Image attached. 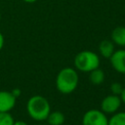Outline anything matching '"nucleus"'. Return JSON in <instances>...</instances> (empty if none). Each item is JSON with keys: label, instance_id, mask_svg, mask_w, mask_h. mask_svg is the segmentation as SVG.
<instances>
[{"label": "nucleus", "instance_id": "nucleus-15", "mask_svg": "<svg viewBox=\"0 0 125 125\" xmlns=\"http://www.w3.org/2000/svg\"><path fill=\"white\" fill-rule=\"evenodd\" d=\"M11 92H12V94H13L16 98L20 97V96H21V90H20V89H18V88H15V89H14V90H12Z\"/></svg>", "mask_w": 125, "mask_h": 125}, {"label": "nucleus", "instance_id": "nucleus-12", "mask_svg": "<svg viewBox=\"0 0 125 125\" xmlns=\"http://www.w3.org/2000/svg\"><path fill=\"white\" fill-rule=\"evenodd\" d=\"M108 125H125V111H117L108 118Z\"/></svg>", "mask_w": 125, "mask_h": 125}, {"label": "nucleus", "instance_id": "nucleus-6", "mask_svg": "<svg viewBox=\"0 0 125 125\" xmlns=\"http://www.w3.org/2000/svg\"><path fill=\"white\" fill-rule=\"evenodd\" d=\"M108 60L116 72L125 74V49L115 50Z\"/></svg>", "mask_w": 125, "mask_h": 125}, {"label": "nucleus", "instance_id": "nucleus-21", "mask_svg": "<svg viewBox=\"0 0 125 125\" xmlns=\"http://www.w3.org/2000/svg\"><path fill=\"white\" fill-rule=\"evenodd\" d=\"M0 21H1V14H0Z\"/></svg>", "mask_w": 125, "mask_h": 125}, {"label": "nucleus", "instance_id": "nucleus-9", "mask_svg": "<svg viewBox=\"0 0 125 125\" xmlns=\"http://www.w3.org/2000/svg\"><path fill=\"white\" fill-rule=\"evenodd\" d=\"M114 51V43L110 39H104L101 41L99 45V53L103 58L109 59Z\"/></svg>", "mask_w": 125, "mask_h": 125}, {"label": "nucleus", "instance_id": "nucleus-3", "mask_svg": "<svg viewBox=\"0 0 125 125\" xmlns=\"http://www.w3.org/2000/svg\"><path fill=\"white\" fill-rule=\"evenodd\" d=\"M74 66L75 69L82 72H90L95 68L100 66L101 61L97 53L89 50H84L79 52L74 58Z\"/></svg>", "mask_w": 125, "mask_h": 125}, {"label": "nucleus", "instance_id": "nucleus-14", "mask_svg": "<svg viewBox=\"0 0 125 125\" xmlns=\"http://www.w3.org/2000/svg\"><path fill=\"white\" fill-rule=\"evenodd\" d=\"M109 89H110L111 94L120 96V94H121V92H122V90H123V86H122L119 82H113V83L110 84Z\"/></svg>", "mask_w": 125, "mask_h": 125}, {"label": "nucleus", "instance_id": "nucleus-2", "mask_svg": "<svg viewBox=\"0 0 125 125\" xmlns=\"http://www.w3.org/2000/svg\"><path fill=\"white\" fill-rule=\"evenodd\" d=\"M26 111L31 119L41 122L47 119L51 112V105L45 97L34 95L31 96L26 103Z\"/></svg>", "mask_w": 125, "mask_h": 125}, {"label": "nucleus", "instance_id": "nucleus-16", "mask_svg": "<svg viewBox=\"0 0 125 125\" xmlns=\"http://www.w3.org/2000/svg\"><path fill=\"white\" fill-rule=\"evenodd\" d=\"M4 43H5V39H4V36H3L2 32L0 31V51L3 49V47H4Z\"/></svg>", "mask_w": 125, "mask_h": 125}, {"label": "nucleus", "instance_id": "nucleus-18", "mask_svg": "<svg viewBox=\"0 0 125 125\" xmlns=\"http://www.w3.org/2000/svg\"><path fill=\"white\" fill-rule=\"evenodd\" d=\"M14 125H28L26 122L22 121V120H15Z\"/></svg>", "mask_w": 125, "mask_h": 125}, {"label": "nucleus", "instance_id": "nucleus-5", "mask_svg": "<svg viewBox=\"0 0 125 125\" xmlns=\"http://www.w3.org/2000/svg\"><path fill=\"white\" fill-rule=\"evenodd\" d=\"M121 104H122V102H121L120 96L110 94V95H107L106 97H104L102 100V102H101V110L104 113H105L106 115L107 114L111 115V114L118 111V109L121 106Z\"/></svg>", "mask_w": 125, "mask_h": 125}, {"label": "nucleus", "instance_id": "nucleus-8", "mask_svg": "<svg viewBox=\"0 0 125 125\" xmlns=\"http://www.w3.org/2000/svg\"><path fill=\"white\" fill-rule=\"evenodd\" d=\"M110 40L119 47H125V26H116L110 34Z\"/></svg>", "mask_w": 125, "mask_h": 125}, {"label": "nucleus", "instance_id": "nucleus-20", "mask_svg": "<svg viewBox=\"0 0 125 125\" xmlns=\"http://www.w3.org/2000/svg\"><path fill=\"white\" fill-rule=\"evenodd\" d=\"M36 125H45V124H41V123H40V124H36Z\"/></svg>", "mask_w": 125, "mask_h": 125}, {"label": "nucleus", "instance_id": "nucleus-13", "mask_svg": "<svg viewBox=\"0 0 125 125\" xmlns=\"http://www.w3.org/2000/svg\"><path fill=\"white\" fill-rule=\"evenodd\" d=\"M15 119L10 112H0V125H14Z\"/></svg>", "mask_w": 125, "mask_h": 125}, {"label": "nucleus", "instance_id": "nucleus-17", "mask_svg": "<svg viewBox=\"0 0 125 125\" xmlns=\"http://www.w3.org/2000/svg\"><path fill=\"white\" fill-rule=\"evenodd\" d=\"M120 99H121L122 104H125V86L123 87V90H122V92H121V94H120Z\"/></svg>", "mask_w": 125, "mask_h": 125}, {"label": "nucleus", "instance_id": "nucleus-19", "mask_svg": "<svg viewBox=\"0 0 125 125\" xmlns=\"http://www.w3.org/2000/svg\"><path fill=\"white\" fill-rule=\"evenodd\" d=\"M22 1L25 3H28V4H32V3H35L37 0H22Z\"/></svg>", "mask_w": 125, "mask_h": 125}, {"label": "nucleus", "instance_id": "nucleus-4", "mask_svg": "<svg viewBox=\"0 0 125 125\" xmlns=\"http://www.w3.org/2000/svg\"><path fill=\"white\" fill-rule=\"evenodd\" d=\"M82 125H108V118L101 109L92 108L84 113Z\"/></svg>", "mask_w": 125, "mask_h": 125}, {"label": "nucleus", "instance_id": "nucleus-10", "mask_svg": "<svg viewBox=\"0 0 125 125\" xmlns=\"http://www.w3.org/2000/svg\"><path fill=\"white\" fill-rule=\"evenodd\" d=\"M46 121L48 125H63L65 121V116L62 111L55 110L49 113Z\"/></svg>", "mask_w": 125, "mask_h": 125}, {"label": "nucleus", "instance_id": "nucleus-11", "mask_svg": "<svg viewBox=\"0 0 125 125\" xmlns=\"http://www.w3.org/2000/svg\"><path fill=\"white\" fill-rule=\"evenodd\" d=\"M89 80L93 85H101L104 81V72L100 67L89 72Z\"/></svg>", "mask_w": 125, "mask_h": 125}, {"label": "nucleus", "instance_id": "nucleus-7", "mask_svg": "<svg viewBox=\"0 0 125 125\" xmlns=\"http://www.w3.org/2000/svg\"><path fill=\"white\" fill-rule=\"evenodd\" d=\"M17 98L10 91H0V112H10L16 105Z\"/></svg>", "mask_w": 125, "mask_h": 125}, {"label": "nucleus", "instance_id": "nucleus-1", "mask_svg": "<svg viewBox=\"0 0 125 125\" xmlns=\"http://www.w3.org/2000/svg\"><path fill=\"white\" fill-rule=\"evenodd\" d=\"M78 82L79 76L76 69L69 66L63 67L57 74L56 88L60 93L63 95H68L76 90Z\"/></svg>", "mask_w": 125, "mask_h": 125}]
</instances>
